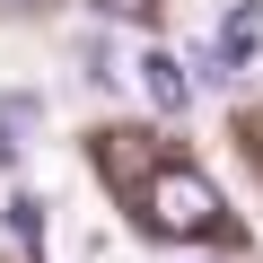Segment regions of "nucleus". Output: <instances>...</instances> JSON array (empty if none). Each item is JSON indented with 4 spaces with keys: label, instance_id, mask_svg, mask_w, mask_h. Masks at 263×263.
Segmentation results:
<instances>
[{
    "label": "nucleus",
    "instance_id": "f257e3e1",
    "mask_svg": "<svg viewBox=\"0 0 263 263\" xmlns=\"http://www.w3.org/2000/svg\"><path fill=\"white\" fill-rule=\"evenodd\" d=\"M141 219H149L158 237H219V228H228V202H219V184H211L202 167H149Z\"/></svg>",
    "mask_w": 263,
    "mask_h": 263
},
{
    "label": "nucleus",
    "instance_id": "f03ea898",
    "mask_svg": "<svg viewBox=\"0 0 263 263\" xmlns=\"http://www.w3.org/2000/svg\"><path fill=\"white\" fill-rule=\"evenodd\" d=\"M254 53H263V0H237L202 53V79H237V70H254Z\"/></svg>",
    "mask_w": 263,
    "mask_h": 263
},
{
    "label": "nucleus",
    "instance_id": "7ed1b4c3",
    "mask_svg": "<svg viewBox=\"0 0 263 263\" xmlns=\"http://www.w3.org/2000/svg\"><path fill=\"white\" fill-rule=\"evenodd\" d=\"M132 70H141V97H149L158 114H184V105H193V70H184L176 53H158V44H149Z\"/></svg>",
    "mask_w": 263,
    "mask_h": 263
},
{
    "label": "nucleus",
    "instance_id": "20e7f679",
    "mask_svg": "<svg viewBox=\"0 0 263 263\" xmlns=\"http://www.w3.org/2000/svg\"><path fill=\"white\" fill-rule=\"evenodd\" d=\"M44 123V105L35 97H0V167H18V149H27V132Z\"/></svg>",
    "mask_w": 263,
    "mask_h": 263
},
{
    "label": "nucleus",
    "instance_id": "39448f33",
    "mask_svg": "<svg viewBox=\"0 0 263 263\" xmlns=\"http://www.w3.org/2000/svg\"><path fill=\"white\" fill-rule=\"evenodd\" d=\"M9 228L35 246V237H44V202H27V193H18V202H9Z\"/></svg>",
    "mask_w": 263,
    "mask_h": 263
},
{
    "label": "nucleus",
    "instance_id": "423d86ee",
    "mask_svg": "<svg viewBox=\"0 0 263 263\" xmlns=\"http://www.w3.org/2000/svg\"><path fill=\"white\" fill-rule=\"evenodd\" d=\"M97 9H105V18H149L158 0H97Z\"/></svg>",
    "mask_w": 263,
    "mask_h": 263
}]
</instances>
